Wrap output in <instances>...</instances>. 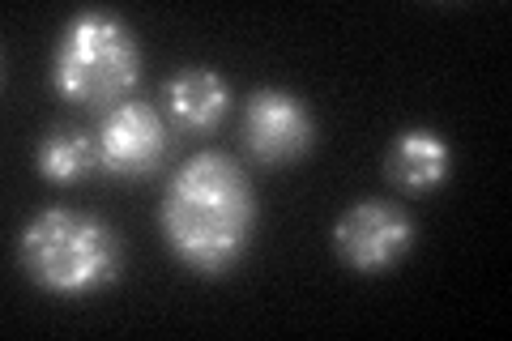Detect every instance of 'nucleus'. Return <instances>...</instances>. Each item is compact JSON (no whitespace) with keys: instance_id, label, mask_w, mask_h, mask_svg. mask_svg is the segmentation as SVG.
<instances>
[{"instance_id":"obj_3","label":"nucleus","mask_w":512,"mask_h":341,"mask_svg":"<svg viewBox=\"0 0 512 341\" xmlns=\"http://www.w3.org/2000/svg\"><path fill=\"white\" fill-rule=\"evenodd\" d=\"M141 81L137 39L120 18L103 9H86L69 18L52 47V90L64 103L111 111L128 103Z\"/></svg>"},{"instance_id":"obj_8","label":"nucleus","mask_w":512,"mask_h":341,"mask_svg":"<svg viewBox=\"0 0 512 341\" xmlns=\"http://www.w3.org/2000/svg\"><path fill=\"white\" fill-rule=\"evenodd\" d=\"M448 167H453V150L431 128H406V133H397L389 158H384V171H389V180L402 192L440 188L448 180Z\"/></svg>"},{"instance_id":"obj_2","label":"nucleus","mask_w":512,"mask_h":341,"mask_svg":"<svg viewBox=\"0 0 512 341\" xmlns=\"http://www.w3.org/2000/svg\"><path fill=\"white\" fill-rule=\"evenodd\" d=\"M18 261L39 290L77 299L116 282L124 252L103 218L77 209H43L18 235Z\"/></svg>"},{"instance_id":"obj_7","label":"nucleus","mask_w":512,"mask_h":341,"mask_svg":"<svg viewBox=\"0 0 512 341\" xmlns=\"http://www.w3.org/2000/svg\"><path fill=\"white\" fill-rule=\"evenodd\" d=\"M163 107H167V120L184 133H210V128L222 124L231 107V90L214 69H180L175 77L163 81Z\"/></svg>"},{"instance_id":"obj_6","label":"nucleus","mask_w":512,"mask_h":341,"mask_svg":"<svg viewBox=\"0 0 512 341\" xmlns=\"http://www.w3.org/2000/svg\"><path fill=\"white\" fill-rule=\"evenodd\" d=\"M316 120L291 90H256L244 107V145L261 167H282L312 150Z\"/></svg>"},{"instance_id":"obj_9","label":"nucleus","mask_w":512,"mask_h":341,"mask_svg":"<svg viewBox=\"0 0 512 341\" xmlns=\"http://www.w3.org/2000/svg\"><path fill=\"white\" fill-rule=\"evenodd\" d=\"M35 167L47 184H82L94 171H103L99 162V137H86L82 128H60L47 133L35 150Z\"/></svg>"},{"instance_id":"obj_1","label":"nucleus","mask_w":512,"mask_h":341,"mask_svg":"<svg viewBox=\"0 0 512 341\" xmlns=\"http://www.w3.org/2000/svg\"><path fill=\"white\" fill-rule=\"evenodd\" d=\"M252 222L256 197L248 171L222 150L192 154L171 175L163 205H158L167 248L175 252V261L201 278H227L244 261Z\"/></svg>"},{"instance_id":"obj_5","label":"nucleus","mask_w":512,"mask_h":341,"mask_svg":"<svg viewBox=\"0 0 512 341\" xmlns=\"http://www.w3.org/2000/svg\"><path fill=\"white\" fill-rule=\"evenodd\" d=\"M171 150L167 120L158 116L150 103L128 99L120 107H111L99 128V162L107 175L116 180H141L163 167V158Z\"/></svg>"},{"instance_id":"obj_4","label":"nucleus","mask_w":512,"mask_h":341,"mask_svg":"<svg viewBox=\"0 0 512 341\" xmlns=\"http://www.w3.org/2000/svg\"><path fill=\"white\" fill-rule=\"evenodd\" d=\"M414 243V222L393 201H355L333 222V248L355 273L397 265Z\"/></svg>"}]
</instances>
